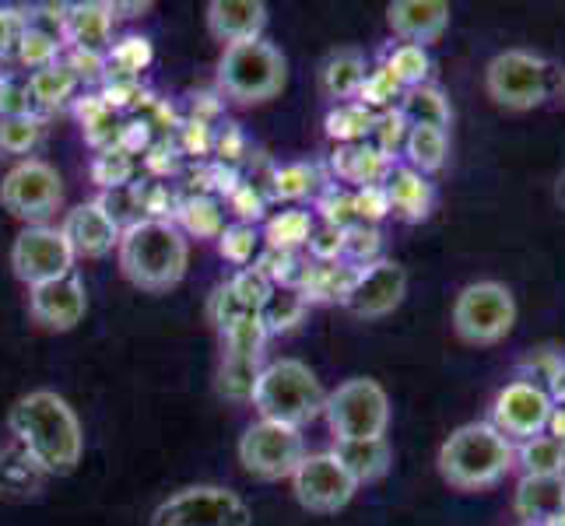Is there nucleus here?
I'll return each instance as SVG.
<instances>
[{"label": "nucleus", "mask_w": 565, "mask_h": 526, "mask_svg": "<svg viewBox=\"0 0 565 526\" xmlns=\"http://www.w3.org/2000/svg\"><path fill=\"white\" fill-rule=\"evenodd\" d=\"M8 428L14 442L53 474H71L85 453V436H82V421H77L74 407L53 394V389H35L25 394L22 400H14Z\"/></svg>", "instance_id": "obj_1"}, {"label": "nucleus", "mask_w": 565, "mask_h": 526, "mask_svg": "<svg viewBox=\"0 0 565 526\" xmlns=\"http://www.w3.org/2000/svg\"><path fill=\"white\" fill-rule=\"evenodd\" d=\"M190 246L183 232L166 218H141L120 232V270L145 291H169L186 275Z\"/></svg>", "instance_id": "obj_2"}, {"label": "nucleus", "mask_w": 565, "mask_h": 526, "mask_svg": "<svg viewBox=\"0 0 565 526\" xmlns=\"http://www.w3.org/2000/svg\"><path fill=\"white\" fill-rule=\"evenodd\" d=\"M516 450L492 421L460 425L439 450V474L460 492H481L513 471Z\"/></svg>", "instance_id": "obj_3"}, {"label": "nucleus", "mask_w": 565, "mask_h": 526, "mask_svg": "<svg viewBox=\"0 0 565 526\" xmlns=\"http://www.w3.org/2000/svg\"><path fill=\"white\" fill-rule=\"evenodd\" d=\"M253 407L260 411L264 421H278L288 428H302L313 418L323 415V383L317 373L299 358H278L267 368H260L257 383L249 394Z\"/></svg>", "instance_id": "obj_4"}, {"label": "nucleus", "mask_w": 565, "mask_h": 526, "mask_svg": "<svg viewBox=\"0 0 565 526\" xmlns=\"http://www.w3.org/2000/svg\"><path fill=\"white\" fill-rule=\"evenodd\" d=\"M288 82V64L278 46L253 39V43L225 46L222 64H218V85L225 88L228 99L236 103H267L281 95Z\"/></svg>", "instance_id": "obj_5"}, {"label": "nucleus", "mask_w": 565, "mask_h": 526, "mask_svg": "<svg viewBox=\"0 0 565 526\" xmlns=\"http://www.w3.org/2000/svg\"><path fill=\"white\" fill-rule=\"evenodd\" d=\"M484 92L502 109H537L552 92V64L531 50H505L484 67Z\"/></svg>", "instance_id": "obj_6"}, {"label": "nucleus", "mask_w": 565, "mask_h": 526, "mask_svg": "<svg viewBox=\"0 0 565 526\" xmlns=\"http://www.w3.org/2000/svg\"><path fill=\"white\" fill-rule=\"evenodd\" d=\"M516 326V299L499 281L467 285L454 302V330L467 344H499Z\"/></svg>", "instance_id": "obj_7"}, {"label": "nucleus", "mask_w": 565, "mask_h": 526, "mask_svg": "<svg viewBox=\"0 0 565 526\" xmlns=\"http://www.w3.org/2000/svg\"><path fill=\"white\" fill-rule=\"evenodd\" d=\"M323 415L334 439H380L390 425V397L376 379H348L327 394Z\"/></svg>", "instance_id": "obj_8"}, {"label": "nucleus", "mask_w": 565, "mask_h": 526, "mask_svg": "<svg viewBox=\"0 0 565 526\" xmlns=\"http://www.w3.org/2000/svg\"><path fill=\"white\" fill-rule=\"evenodd\" d=\"M253 516L246 502L218 489V484H193L166 498L151 516V526H249Z\"/></svg>", "instance_id": "obj_9"}, {"label": "nucleus", "mask_w": 565, "mask_h": 526, "mask_svg": "<svg viewBox=\"0 0 565 526\" xmlns=\"http://www.w3.org/2000/svg\"><path fill=\"white\" fill-rule=\"evenodd\" d=\"M306 457L302 428H288L278 421H257L249 425L239 439V463L260 481H281L296 474V466Z\"/></svg>", "instance_id": "obj_10"}, {"label": "nucleus", "mask_w": 565, "mask_h": 526, "mask_svg": "<svg viewBox=\"0 0 565 526\" xmlns=\"http://www.w3.org/2000/svg\"><path fill=\"white\" fill-rule=\"evenodd\" d=\"M64 201V186H61V172L50 162L25 159L18 162L4 183H0V204H4L14 218L22 222H43L61 207Z\"/></svg>", "instance_id": "obj_11"}, {"label": "nucleus", "mask_w": 565, "mask_h": 526, "mask_svg": "<svg viewBox=\"0 0 565 526\" xmlns=\"http://www.w3.org/2000/svg\"><path fill=\"white\" fill-rule=\"evenodd\" d=\"M11 267L29 288L74 275V253L61 228L50 225H29L11 246Z\"/></svg>", "instance_id": "obj_12"}, {"label": "nucleus", "mask_w": 565, "mask_h": 526, "mask_svg": "<svg viewBox=\"0 0 565 526\" xmlns=\"http://www.w3.org/2000/svg\"><path fill=\"white\" fill-rule=\"evenodd\" d=\"M291 492L309 513H338L355 498L359 484L348 477L334 453H306L291 474Z\"/></svg>", "instance_id": "obj_13"}, {"label": "nucleus", "mask_w": 565, "mask_h": 526, "mask_svg": "<svg viewBox=\"0 0 565 526\" xmlns=\"http://www.w3.org/2000/svg\"><path fill=\"white\" fill-rule=\"evenodd\" d=\"M552 411H555V404L548 397V389L531 379H516L495 397L492 425L505 439H534L548 432Z\"/></svg>", "instance_id": "obj_14"}, {"label": "nucleus", "mask_w": 565, "mask_h": 526, "mask_svg": "<svg viewBox=\"0 0 565 526\" xmlns=\"http://www.w3.org/2000/svg\"><path fill=\"white\" fill-rule=\"evenodd\" d=\"M404 296H407V270L394 260H376L355 270L341 302L362 320H380L394 313L404 302Z\"/></svg>", "instance_id": "obj_15"}, {"label": "nucleus", "mask_w": 565, "mask_h": 526, "mask_svg": "<svg viewBox=\"0 0 565 526\" xmlns=\"http://www.w3.org/2000/svg\"><path fill=\"white\" fill-rule=\"evenodd\" d=\"M29 309L35 323H43L50 330H74L85 320V309H88L85 281L77 275H64L56 281L35 285L29 288Z\"/></svg>", "instance_id": "obj_16"}, {"label": "nucleus", "mask_w": 565, "mask_h": 526, "mask_svg": "<svg viewBox=\"0 0 565 526\" xmlns=\"http://www.w3.org/2000/svg\"><path fill=\"white\" fill-rule=\"evenodd\" d=\"M61 232H64L74 257L99 260L113 246H120V225H116V218L106 211L103 201H88V204H77L74 211H67Z\"/></svg>", "instance_id": "obj_17"}, {"label": "nucleus", "mask_w": 565, "mask_h": 526, "mask_svg": "<svg viewBox=\"0 0 565 526\" xmlns=\"http://www.w3.org/2000/svg\"><path fill=\"white\" fill-rule=\"evenodd\" d=\"M386 22L404 43L428 46L450 29V4L446 0H394L386 8Z\"/></svg>", "instance_id": "obj_18"}, {"label": "nucleus", "mask_w": 565, "mask_h": 526, "mask_svg": "<svg viewBox=\"0 0 565 526\" xmlns=\"http://www.w3.org/2000/svg\"><path fill=\"white\" fill-rule=\"evenodd\" d=\"M207 29L228 46L253 43L267 29V4H260V0H211Z\"/></svg>", "instance_id": "obj_19"}, {"label": "nucleus", "mask_w": 565, "mask_h": 526, "mask_svg": "<svg viewBox=\"0 0 565 526\" xmlns=\"http://www.w3.org/2000/svg\"><path fill=\"white\" fill-rule=\"evenodd\" d=\"M380 190H383V197H386V211H394L397 218H404V222L428 218V211H433V204H436L433 183H428L422 172L407 169V165L386 169Z\"/></svg>", "instance_id": "obj_20"}, {"label": "nucleus", "mask_w": 565, "mask_h": 526, "mask_svg": "<svg viewBox=\"0 0 565 526\" xmlns=\"http://www.w3.org/2000/svg\"><path fill=\"white\" fill-rule=\"evenodd\" d=\"M338 463L348 471L355 484H369V481H380L390 471V460H394V450H390L386 436L380 439H341L334 442Z\"/></svg>", "instance_id": "obj_21"}, {"label": "nucleus", "mask_w": 565, "mask_h": 526, "mask_svg": "<svg viewBox=\"0 0 565 526\" xmlns=\"http://www.w3.org/2000/svg\"><path fill=\"white\" fill-rule=\"evenodd\" d=\"M113 8L109 4H74L64 14V35L85 56H99L109 50Z\"/></svg>", "instance_id": "obj_22"}, {"label": "nucleus", "mask_w": 565, "mask_h": 526, "mask_svg": "<svg viewBox=\"0 0 565 526\" xmlns=\"http://www.w3.org/2000/svg\"><path fill=\"white\" fill-rule=\"evenodd\" d=\"M565 505V474L558 477H531L523 474V481L516 484V502L513 509L520 519L534 523H548L558 509Z\"/></svg>", "instance_id": "obj_23"}, {"label": "nucleus", "mask_w": 565, "mask_h": 526, "mask_svg": "<svg viewBox=\"0 0 565 526\" xmlns=\"http://www.w3.org/2000/svg\"><path fill=\"white\" fill-rule=\"evenodd\" d=\"M397 116L404 120V127H433V130H446L454 120L450 103L436 85H418V88H407L401 95V109Z\"/></svg>", "instance_id": "obj_24"}, {"label": "nucleus", "mask_w": 565, "mask_h": 526, "mask_svg": "<svg viewBox=\"0 0 565 526\" xmlns=\"http://www.w3.org/2000/svg\"><path fill=\"white\" fill-rule=\"evenodd\" d=\"M365 74H369L365 56L359 50H338V53H330V61L320 71V88H323L327 99L344 103V99H352V95L362 92Z\"/></svg>", "instance_id": "obj_25"}, {"label": "nucleus", "mask_w": 565, "mask_h": 526, "mask_svg": "<svg viewBox=\"0 0 565 526\" xmlns=\"http://www.w3.org/2000/svg\"><path fill=\"white\" fill-rule=\"evenodd\" d=\"M46 477L50 474L18 442L0 450V492L4 495H35Z\"/></svg>", "instance_id": "obj_26"}, {"label": "nucleus", "mask_w": 565, "mask_h": 526, "mask_svg": "<svg viewBox=\"0 0 565 526\" xmlns=\"http://www.w3.org/2000/svg\"><path fill=\"white\" fill-rule=\"evenodd\" d=\"M404 154H407V169H415L422 175L439 172L446 165V154H450V133L433 127H412L404 138Z\"/></svg>", "instance_id": "obj_27"}, {"label": "nucleus", "mask_w": 565, "mask_h": 526, "mask_svg": "<svg viewBox=\"0 0 565 526\" xmlns=\"http://www.w3.org/2000/svg\"><path fill=\"white\" fill-rule=\"evenodd\" d=\"M338 172L344 180L362 183V186H380V180L386 175V154H380L373 144H344L334 159Z\"/></svg>", "instance_id": "obj_28"}, {"label": "nucleus", "mask_w": 565, "mask_h": 526, "mask_svg": "<svg viewBox=\"0 0 565 526\" xmlns=\"http://www.w3.org/2000/svg\"><path fill=\"white\" fill-rule=\"evenodd\" d=\"M516 460L523 466V474L531 477H558L565 474V446L555 442L552 436H534V439H523Z\"/></svg>", "instance_id": "obj_29"}, {"label": "nucleus", "mask_w": 565, "mask_h": 526, "mask_svg": "<svg viewBox=\"0 0 565 526\" xmlns=\"http://www.w3.org/2000/svg\"><path fill=\"white\" fill-rule=\"evenodd\" d=\"M373 124H376L373 109H365L362 103H341L327 116V133L341 144H362L373 133Z\"/></svg>", "instance_id": "obj_30"}, {"label": "nucleus", "mask_w": 565, "mask_h": 526, "mask_svg": "<svg viewBox=\"0 0 565 526\" xmlns=\"http://www.w3.org/2000/svg\"><path fill=\"white\" fill-rule=\"evenodd\" d=\"M306 313V296L296 288H270V296L264 299L260 305V323L267 334H275V330H288L296 326Z\"/></svg>", "instance_id": "obj_31"}, {"label": "nucleus", "mask_w": 565, "mask_h": 526, "mask_svg": "<svg viewBox=\"0 0 565 526\" xmlns=\"http://www.w3.org/2000/svg\"><path fill=\"white\" fill-rule=\"evenodd\" d=\"M74 67L67 64H50L43 71H35L29 77V92H32V103H43V106H56L64 103L67 95L74 92Z\"/></svg>", "instance_id": "obj_32"}, {"label": "nucleus", "mask_w": 565, "mask_h": 526, "mask_svg": "<svg viewBox=\"0 0 565 526\" xmlns=\"http://www.w3.org/2000/svg\"><path fill=\"white\" fill-rule=\"evenodd\" d=\"M390 74H394V82L407 92V88H418L425 85L428 71H433V64H428V53L425 46H412V43H401L394 53H390V61L383 64Z\"/></svg>", "instance_id": "obj_33"}, {"label": "nucleus", "mask_w": 565, "mask_h": 526, "mask_svg": "<svg viewBox=\"0 0 565 526\" xmlns=\"http://www.w3.org/2000/svg\"><path fill=\"white\" fill-rule=\"evenodd\" d=\"M309 236H313V222L302 211H281L275 222L267 225V239L275 249H296V246H309Z\"/></svg>", "instance_id": "obj_34"}, {"label": "nucleus", "mask_w": 565, "mask_h": 526, "mask_svg": "<svg viewBox=\"0 0 565 526\" xmlns=\"http://www.w3.org/2000/svg\"><path fill=\"white\" fill-rule=\"evenodd\" d=\"M43 138V124L35 116H4L0 120V148L11 154H25Z\"/></svg>", "instance_id": "obj_35"}, {"label": "nucleus", "mask_w": 565, "mask_h": 526, "mask_svg": "<svg viewBox=\"0 0 565 526\" xmlns=\"http://www.w3.org/2000/svg\"><path fill=\"white\" fill-rule=\"evenodd\" d=\"M260 368H257V358H246V355H225V365H222V389L228 397H249L253 394V383H257Z\"/></svg>", "instance_id": "obj_36"}, {"label": "nucleus", "mask_w": 565, "mask_h": 526, "mask_svg": "<svg viewBox=\"0 0 565 526\" xmlns=\"http://www.w3.org/2000/svg\"><path fill=\"white\" fill-rule=\"evenodd\" d=\"M397 95H404V88L394 82V74H390L386 67L380 71H369L365 82H362V92H359V103L365 109H376V106H390L397 99Z\"/></svg>", "instance_id": "obj_37"}, {"label": "nucleus", "mask_w": 565, "mask_h": 526, "mask_svg": "<svg viewBox=\"0 0 565 526\" xmlns=\"http://www.w3.org/2000/svg\"><path fill=\"white\" fill-rule=\"evenodd\" d=\"M313 186H317V169L306 165V162L285 165L275 175V190H278V197H285V201H299V197H306V193H313Z\"/></svg>", "instance_id": "obj_38"}, {"label": "nucleus", "mask_w": 565, "mask_h": 526, "mask_svg": "<svg viewBox=\"0 0 565 526\" xmlns=\"http://www.w3.org/2000/svg\"><path fill=\"white\" fill-rule=\"evenodd\" d=\"M341 253H348V257H352L355 264L365 260V267H369V264H376L373 257L380 253V232H376L373 225L344 228V246H341Z\"/></svg>", "instance_id": "obj_39"}, {"label": "nucleus", "mask_w": 565, "mask_h": 526, "mask_svg": "<svg viewBox=\"0 0 565 526\" xmlns=\"http://www.w3.org/2000/svg\"><path fill=\"white\" fill-rule=\"evenodd\" d=\"M253 253H257V232L249 225H232L222 232V257L232 260V264H249Z\"/></svg>", "instance_id": "obj_40"}, {"label": "nucleus", "mask_w": 565, "mask_h": 526, "mask_svg": "<svg viewBox=\"0 0 565 526\" xmlns=\"http://www.w3.org/2000/svg\"><path fill=\"white\" fill-rule=\"evenodd\" d=\"M151 61V46L148 39H124L120 46H113V64H120L124 71H141Z\"/></svg>", "instance_id": "obj_41"}, {"label": "nucleus", "mask_w": 565, "mask_h": 526, "mask_svg": "<svg viewBox=\"0 0 565 526\" xmlns=\"http://www.w3.org/2000/svg\"><path fill=\"white\" fill-rule=\"evenodd\" d=\"M32 92L29 85H14V82H4L0 85V112L4 116H32Z\"/></svg>", "instance_id": "obj_42"}, {"label": "nucleus", "mask_w": 565, "mask_h": 526, "mask_svg": "<svg viewBox=\"0 0 565 526\" xmlns=\"http://www.w3.org/2000/svg\"><path fill=\"white\" fill-rule=\"evenodd\" d=\"M25 32V22L14 11H0V53H4L11 43H18Z\"/></svg>", "instance_id": "obj_43"}, {"label": "nucleus", "mask_w": 565, "mask_h": 526, "mask_svg": "<svg viewBox=\"0 0 565 526\" xmlns=\"http://www.w3.org/2000/svg\"><path fill=\"white\" fill-rule=\"evenodd\" d=\"M552 389H548V397H552V404L555 407H562L565 404V362H558V368H555V373H552Z\"/></svg>", "instance_id": "obj_44"}, {"label": "nucleus", "mask_w": 565, "mask_h": 526, "mask_svg": "<svg viewBox=\"0 0 565 526\" xmlns=\"http://www.w3.org/2000/svg\"><path fill=\"white\" fill-rule=\"evenodd\" d=\"M548 436L565 446V404L552 411V418H548Z\"/></svg>", "instance_id": "obj_45"}, {"label": "nucleus", "mask_w": 565, "mask_h": 526, "mask_svg": "<svg viewBox=\"0 0 565 526\" xmlns=\"http://www.w3.org/2000/svg\"><path fill=\"white\" fill-rule=\"evenodd\" d=\"M555 204L565 211V172H562L558 180H555Z\"/></svg>", "instance_id": "obj_46"}, {"label": "nucleus", "mask_w": 565, "mask_h": 526, "mask_svg": "<svg viewBox=\"0 0 565 526\" xmlns=\"http://www.w3.org/2000/svg\"><path fill=\"white\" fill-rule=\"evenodd\" d=\"M544 526H565V505H562V509H558L548 523H544Z\"/></svg>", "instance_id": "obj_47"}, {"label": "nucleus", "mask_w": 565, "mask_h": 526, "mask_svg": "<svg viewBox=\"0 0 565 526\" xmlns=\"http://www.w3.org/2000/svg\"><path fill=\"white\" fill-rule=\"evenodd\" d=\"M0 85H4V77H0Z\"/></svg>", "instance_id": "obj_48"}]
</instances>
